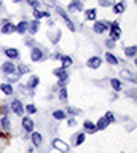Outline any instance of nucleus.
Listing matches in <instances>:
<instances>
[{
	"label": "nucleus",
	"mask_w": 137,
	"mask_h": 153,
	"mask_svg": "<svg viewBox=\"0 0 137 153\" xmlns=\"http://www.w3.org/2000/svg\"><path fill=\"white\" fill-rule=\"evenodd\" d=\"M43 2H45L46 5H48V7H56V3L53 2V0H43Z\"/></svg>",
	"instance_id": "44"
},
{
	"label": "nucleus",
	"mask_w": 137,
	"mask_h": 153,
	"mask_svg": "<svg viewBox=\"0 0 137 153\" xmlns=\"http://www.w3.org/2000/svg\"><path fill=\"white\" fill-rule=\"evenodd\" d=\"M18 91L24 96H34V91H30V88L27 85H18Z\"/></svg>",
	"instance_id": "19"
},
{
	"label": "nucleus",
	"mask_w": 137,
	"mask_h": 153,
	"mask_svg": "<svg viewBox=\"0 0 137 153\" xmlns=\"http://www.w3.org/2000/svg\"><path fill=\"white\" fill-rule=\"evenodd\" d=\"M22 0H13V3H21Z\"/></svg>",
	"instance_id": "47"
},
{
	"label": "nucleus",
	"mask_w": 137,
	"mask_h": 153,
	"mask_svg": "<svg viewBox=\"0 0 137 153\" xmlns=\"http://www.w3.org/2000/svg\"><path fill=\"white\" fill-rule=\"evenodd\" d=\"M24 110H26L27 113H35V112H37V107H35L34 104H29L27 107H24Z\"/></svg>",
	"instance_id": "38"
},
{
	"label": "nucleus",
	"mask_w": 137,
	"mask_h": 153,
	"mask_svg": "<svg viewBox=\"0 0 137 153\" xmlns=\"http://www.w3.org/2000/svg\"><path fill=\"white\" fill-rule=\"evenodd\" d=\"M65 117H67V115H65L64 110H54V112H53V118L58 120V121H59V120H65Z\"/></svg>",
	"instance_id": "28"
},
{
	"label": "nucleus",
	"mask_w": 137,
	"mask_h": 153,
	"mask_svg": "<svg viewBox=\"0 0 137 153\" xmlns=\"http://www.w3.org/2000/svg\"><path fill=\"white\" fill-rule=\"evenodd\" d=\"M8 80H10V83H16V81H19L21 80V75L19 74H11V76H10V78H8Z\"/></svg>",
	"instance_id": "39"
},
{
	"label": "nucleus",
	"mask_w": 137,
	"mask_h": 153,
	"mask_svg": "<svg viewBox=\"0 0 137 153\" xmlns=\"http://www.w3.org/2000/svg\"><path fill=\"white\" fill-rule=\"evenodd\" d=\"M59 99L62 100V102H67V89H65L64 86L59 89Z\"/></svg>",
	"instance_id": "35"
},
{
	"label": "nucleus",
	"mask_w": 137,
	"mask_h": 153,
	"mask_svg": "<svg viewBox=\"0 0 137 153\" xmlns=\"http://www.w3.org/2000/svg\"><path fill=\"white\" fill-rule=\"evenodd\" d=\"M53 57H54V59H61V57H62V56H61V54H58V53H56V54H54Z\"/></svg>",
	"instance_id": "46"
},
{
	"label": "nucleus",
	"mask_w": 137,
	"mask_h": 153,
	"mask_svg": "<svg viewBox=\"0 0 137 153\" xmlns=\"http://www.w3.org/2000/svg\"><path fill=\"white\" fill-rule=\"evenodd\" d=\"M53 147L56 148V150H59L61 153H67L69 152V145L64 140H61V139H54V140H53Z\"/></svg>",
	"instance_id": "7"
},
{
	"label": "nucleus",
	"mask_w": 137,
	"mask_h": 153,
	"mask_svg": "<svg viewBox=\"0 0 137 153\" xmlns=\"http://www.w3.org/2000/svg\"><path fill=\"white\" fill-rule=\"evenodd\" d=\"M53 74L58 76L59 80H62V78H69V75H67V70L64 69V67H59V69H54L53 70Z\"/></svg>",
	"instance_id": "18"
},
{
	"label": "nucleus",
	"mask_w": 137,
	"mask_h": 153,
	"mask_svg": "<svg viewBox=\"0 0 137 153\" xmlns=\"http://www.w3.org/2000/svg\"><path fill=\"white\" fill-rule=\"evenodd\" d=\"M34 18L35 19H41V18H50V13L48 11H40L39 8L34 10Z\"/></svg>",
	"instance_id": "25"
},
{
	"label": "nucleus",
	"mask_w": 137,
	"mask_h": 153,
	"mask_svg": "<svg viewBox=\"0 0 137 153\" xmlns=\"http://www.w3.org/2000/svg\"><path fill=\"white\" fill-rule=\"evenodd\" d=\"M0 129H3L5 132H8L11 129V121L8 118V115H3L2 120H0Z\"/></svg>",
	"instance_id": "13"
},
{
	"label": "nucleus",
	"mask_w": 137,
	"mask_h": 153,
	"mask_svg": "<svg viewBox=\"0 0 137 153\" xmlns=\"http://www.w3.org/2000/svg\"><path fill=\"white\" fill-rule=\"evenodd\" d=\"M83 126L86 128V129H88L89 132H96V131H97L96 124H94V123H91V121H84V124H83Z\"/></svg>",
	"instance_id": "33"
},
{
	"label": "nucleus",
	"mask_w": 137,
	"mask_h": 153,
	"mask_svg": "<svg viewBox=\"0 0 137 153\" xmlns=\"http://www.w3.org/2000/svg\"><path fill=\"white\" fill-rule=\"evenodd\" d=\"M110 85H112L113 91H120V89H121V81L118 80V78H112V80H110Z\"/></svg>",
	"instance_id": "32"
},
{
	"label": "nucleus",
	"mask_w": 137,
	"mask_h": 153,
	"mask_svg": "<svg viewBox=\"0 0 137 153\" xmlns=\"http://www.w3.org/2000/svg\"><path fill=\"white\" fill-rule=\"evenodd\" d=\"M108 124H110V121L107 120V117H101V118H99V121H97V124H96V128L97 129H105Z\"/></svg>",
	"instance_id": "22"
},
{
	"label": "nucleus",
	"mask_w": 137,
	"mask_h": 153,
	"mask_svg": "<svg viewBox=\"0 0 137 153\" xmlns=\"http://www.w3.org/2000/svg\"><path fill=\"white\" fill-rule=\"evenodd\" d=\"M105 45H107L108 48H113V46H115V42H113L112 38H108V40H105Z\"/></svg>",
	"instance_id": "42"
},
{
	"label": "nucleus",
	"mask_w": 137,
	"mask_h": 153,
	"mask_svg": "<svg viewBox=\"0 0 137 153\" xmlns=\"http://www.w3.org/2000/svg\"><path fill=\"white\" fill-rule=\"evenodd\" d=\"M27 29H29V22H27V21H21V22H18L16 26H15V32H18V33H26Z\"/></svg>",
	"instance_id": "15"
},
{
	"label": "nucleus",
	"mask_w": 137,
	"mask_h": 153,
	"mask_svg": "<svg viewBox=\"0 0 137 153\" xmlns=\"http://www.w3.org/2000/svg\"><path fill=\"white\" fill-rule=\"evenodd\" d=\"M83 142H84V134H83V132H78L77 136H75L73 145H75V147H78V145H81Z\"/></svg>",
	"instance_id": "30"
},
{
	"label": "nucleus",
	"mask_w": 137,
	"mask_h": 153,
	"mask_svg": "<svg viewBox=\"0 0 137 153\" xmlns=\"http://www.w3.org/2000/svg\"><path fill=\"white\" fill-rule=\"evenodd\" d=\"M101 7H113V0H99Z\"/></svg>",
	"instance_id": "37"
},
{
	"label": "nucleus",
	"mask_w": 137,
	"mask_h": 153,
	"mask_svg": "<svg viewBox=\"0 0 137 153\" xmlns=\"http://www.w3.org/2000/svg\"><path fill=\"white\" fill-rule=\"evenodd\" d=\"M101 57L99 56H94V57H89L88 59V62H86V65L89 67V69H97L99 65H101Z\"/></svg>",
	"instance_id": "14"
},
{
	"label": "nucleus",
	"mask_w": 137,
	"mask_h": 153,
	"mask_svg": "<svg viewBox=\"0 0 137 153\" xmlns=\"http://www.w3.org/2000/svg\"><path fill=\"white\" fill-rule=\"evenodd\" d=\"M0 91H2L5 96H13V93H15L11 83H2V85H0Z\"/></svg>",
	"instance_id": "16"
},
{
	"label": "nucleus",
	"mask_w": 137,
	"mask_h": 153,
	"mask_svg": "<svg viewBox=\"0 0 137 153\" xmlns=\"http://www.w3.org/2000/svg\"><path fill=\"white\" fill-rule=\"evenodd\" d=\"M105 61H107L110 65H116V64H118V59L112 54V53H105Z\"/></svg>",
	"instance_id": "27"
},
{
	"label": "nucleus",
	"mask_w": 137,
	"mask_h": 153,
	"mask_svg": "<svg viewBox=\"0 0 137 153\" xmlns=\"http://www.w3.org/2000/svg\"><path fill=\"white\" fill-rule=\"evenodd\" d=\"M124 54L127 56V57H134L136 54H137V46L134 45V46H126L124 48Z\"/></svg>",
	"instance_id": "24"
},
{
	"label": "nucleus",
	"mask_w": 137,
	"mask_h": 153,
	"mask_svg": "<svg viewBox=\"0 0 137 153\" xmlns=\"http://www.w3.org/2000/svg\"><path fill=\"white\" fill-rule=\"evenodd\" d=\"M39 26H40L39 19H34L32 22H29V29H27V30L30 32V35H35V33L39 32Z\"/></svg>",
	"instance_id": "17"
},
{
	"label": "nucleus",
	"mask_w": 137,
	"mask_h": 153,
	"mask_svg": "<svg viewBox=\"0 0 137 153\" xmlns=\"http://www.w3.org/2000/svg\"><path fill=\"white\" fill-rule=\"evenodd\" d=\"M0 70H2L3 74H7V75H11V74L16 72V65L13 64L11 61H7V62H3V64L0 65Z\"/></svg>",
	"instance_id": "5"
},
{
	"label": "nucleus",
	"mask_w": 137,
	"mask_h": 153,
	"mask_svg": "<svg viewBox=\"0 0 137 153\" xmlns=\"http://www.w3.org/2000/svg\"><path fill=\"white\" fill-rule=\"evenodd\" d=\"M7 112H8V107H7V105H2V107H0V113L7 115Z\"/></svg>",
	"instance_id": "43"
},
{
	"label": "nucleus",
	"mask_w": 137,
	"mask_h": 153,
	"mask_svg": "<svg viewBox=\"0 0 137 153\" xmlns=\"http://www.w3.org/2000/svg\"><path fill=\"white\" fill-rule=\"evenodd\" d=\"M3 54H5L8 59H19L21 53L16 50V48H3Z\"/></svg>",
	"instance_id": "8"
},
{
	"label": "nucleus",
	"mask_w": 137,
	"mask_h": 153,
	"mask_svg": "<svg viewBox=\"0 0 137 153\" xmlns=\"http://www.w3.org/2000/svg\"><path fill=\"white\" fill-rule=\"evenodd\" d=\"M39 83H40L39 76H37V75H32L30 78H29V81H27V86H29L30 89H35L37 86H39Z\"/></svg>",
	"instance_id": "21"
},
{
	"label": "nucleus",
	"mask_w": 137,
	"mask_h": 153,
	"mask_svg": "<svg viewBox=\"0 0 137 153\" xmlns=\"http://www.w3.org/2000/svg\"><path fill=\"white\" fill-rule=\"evenodd\" d=\"M97 16V11H96V8H89L88 11H86V19L88 21H94Z\"/></svg>",
	"instance_id": "29"
},
{
	"label": "nucleus",
	"mask_w": 137,
	"mask_h": 153,
	"mask_svg": "<svg viewBox=\"0 0 137 153\" xmlns=\"http://www.w3.org/2000/svg\"><path fill=\"white\" fill-rule=\"evenodd\" d=\"M0 32L8 35V33H13L15 32V24L10 22V21H2V27H0Z\"/></svg>",
	"instance_id": "10"
},
{
	"label": "nucleus",
	"mask_w": 137,
	"mask_h": 153,
	"mask_svg": "<svg viewBox=\"0 0 137 153\" xmlns=\"http://www.w3.org/2000/svg\"><path fill=\"white\" fill-rule=\"evenodd\" d=\"M27 2V5H29V7H32V8H39L40 7V0H26Z\"/></svg>",
	"instance_id": "36"
},
{
	"label": "nucleus",
	"mask_w": 137,
	"mask_h": 153,
	"mask_svg": "<svg viewBox=\"0 0 137 153\" xmlns=\"http://www.w3.org/2000/svg\"><path fill=\"white\" fill-rule=\"evenodd\" d=\"M105 117H107V120H108L110 123L115 121V117H113V113H112V112H107V113H105Z\"/></svg>",
	"instance_id": "41"
},
{
	"label": "nucleus",
	"mask_w": 137,
	"mask_h": 153,
	"mask_svg": "<svg viewBox=\"0 0 137 153\" xmlns=\"http://www.w3.org/2000/svg\"><path fill=\"white\" fill-rule=\"evenodd\" d=\"M10 108H11V112L16 115V117H22L24 115V105H22V102L19 99H13L11 102H10Z\"/></svg>",
	"instance_id": "1"
},
{
	"label": "nucleus",
	"mask_w": 137,
	"mask_h": 153,
	"mask_svg": "<svg viewBox=\"0 0 137 153\" xmlns=\"http://www.w3.org/2000/svg\"><path fill=\"white\" fill-rule=\"evenodd\" d=\"M67 112L72 113V115H81V110H80V108H75V107H69Z\"/></svg>",
	"instance_id": "40"
},
{
	"label": "nucleus",
	"mask_w": 137,
	"mask_h": 153,
	"mask_svg": "<svg viewBox=\"0 0 137 153\" xmlns=\"http://www.w3.org/2000/svg\"><path fill=\"white\" fill-rule=\"evenodd\" d=\"M67 124H69V126H75V120L73 118H69L67 120Z\"/></svg>",
	"instance_id": "45"
},
{
	"label": "nucleus",
	"mask_w": 137,
	"mask_h": 153,
	"mask_svg": "<svg viewBox=\"0 0 137 153\" xmlns=\"http://www.w3.org/2000/svg\"><path fill=\"white\" fill-rule=\"evenodd\" d=\"M48 35L51 37V42H53V43H58V42H59V37H61V30H59V29H58V30H56V33H53V32H50Z\"/></svg>",
	"instance_id": "34"
},
{
	"label": "nucleus",
	"mask_w": 137,
	"mask_h": 153,
	"mask_svg": "<svg viewBox=\"0 0 137 153\" xmlns=\"http://www.w3.org/2000/svg\"><path fill=\"white\" fill-rule=\"evenodd\" d=\"M120 76H123L126 81H131V83H137V75H134L132 72H129L127 69H123L120 72Z\"/></svg>",
	"instance_id": "11"
},
{
	"label": "nucleus",
	"mask_w": 137,
	"mask_h": 153,
	"mask_svg": "<svg viewBox=\"0 0 137 153\" xmlns=\"http://www.w3.org/2000/svg\"><path fill=\"white\" fill-rule=\"evenodd\" d=\"M120 37H121L120 24H118V22H112V26H110V38L113 42H116V40H120Z\"/></svg>",
	"instance_id": "3"
},
{
	"label": "nucleus",
	"mask_w": 137,
	"mask_h": 153,
	"mask_svg": "<svg viewBox=\"0 0 137 153\" xmlns=\"http://www.w3.org/2000/svg\"><path fill=\"white\" fill-rule=\"evenodd\" d=\"M108 24H110V22H107V21H97V22H94L93 30L96 33H102L104 30H107V29H108Z\"/></svg>",
	"instance_id": "12"
},
{
	"label": "nucleus",
	"mask_w": 137,
	"mask_h": 153,
	"mask_svg": "<svg viewBox=\"0 0 137 153\" xmlns=\"http://www.w3.org/2000/svg\"><path fill=\"white\" fill-rule=\"evenodd\" d=\"M72 10H78V11H83V3H81V0H73V2L69 5V11H72Z\"/></svg>",
	"instance_id": "20"
},
{
	"label": "nucleus",
	"mask_w": 137,
	"mask_h": 153,
	"mask_svg": "<svg viewBox=\"0 0 137 153\" xmlns=\"http://www.w3.org/2000/svg\"><path fill=\"white\" fill-rule=\"evenodd\" d=\"M136 2H137V0H136Z\"/></svg>",
	"instance_id": "50"
},
{
	"label": "nucleus",
	"mask_w": 137,
	"mask_h": 153,
	"mask_svg": "<svg viewBox=\"0 0 137 153\" xmlns=\"http://www.w3.org/2000/svg\"><path fill=\"white\" fill-rule=\"evenodd\" d=\"M136 67H137V59H136Z\"/></svg>",
	"instance_id": "49"
},
{
	"label": "nucleus",
	"mask_w": 137,
	"mask_h": 153,
	"mask_svg": "<svg viewBox=\"0 0 137 153\" xmlns=\"http://www.w3.org/2000/svg\"><path fill=\"white\" fill-rule=\"evenodd\" d=\"M21 124H22V129H24L26 132H32L34 128H35V123H34V120H32L30 117H24Z\"/></svg>",
	"instance_id": "6"
},
{
	"label": "nucleus",
	"mask_w": 137,
	"mask_h": 153,
	"mask_svg": "<svg viewBox=\"0 0 137 153\" xmlns=\"http://www.w3.org/2000/svg\"><path fill=\"white\" fill-rule=\"evenodd\" d=\"M124 8H126L124 2H120V3H113V13H115V14H121L123 11H124Z\"/></svg>",
	"instance_id": "23"
},
{
	"label": "nucleus",
	"mask_w": 137,
	"mask_h": 153,
	"mask_svg": "<svg viewBox=\"0 0 137 153\" xmlns=\"http://www.w3.org/2000/svg\"><path fill=\"white\" fill-rule=\"evenodd\" d=\"M56 13H58L59 16H61V18H62L64 21H65V24H67V27L70 29V30H75V26H73V22L70 21V18L67 16V13H65L62 8H61V7H56Z\"/></svg>",
	"instance_id": "4"
},
{
	"label": "nucleus",
	"mask_w": 137,
	"mask_h": 153,
	"mask_svg": "<svg viewBox=\"0 0 137 153\" xmlns=\"http://www.w3.org/2000/svg\"><path fill=\"white\" fill-rule=\"evenodd\" d=\"M30 140H32V145L34 147H40L41 143H43V136L37 131H32L30 132Z\"/></svg>",
	"instance_id": "9"
},
{
	"label": "nucleus",
	"mask_w": 137,
	"mask_h": 153,
	"mask_svg": "<svg viewBox=\"0 0 137 153\" xmlns=\"http://www.w3.org/2000/svg\"><path fill=\"white\" fill-rule=\"evenodd\" d=\"M45 57V50H41L39 46H34L30 50V61L32 62H40Z\"/></svg>",
	"instance_id": "2"
},
{
	"label": "nucleus",
	"mask_w": 137,
	"mask_h": 153,
	"mask_svg": "<svg viewBox=\"0 0 137 153\" xmlns=\"http://www.w3.org/2000/svg\"><path fill=\"white\" fill-rule=\"evenodd\" d=\"M29 72H30V67L27 64H18V74H19V75L29 74Z\"/></svg>",
	"instance_id": "26"
},
{
	"label": "nucleus",
	"mask_w": 137,
	"mask_h": 153,
	"mask_svg": "<svg viewBox=\"0 0 137 153\" xmlns=\"http://www.w3.org/2000/svg\"><path fill=\"white\" fill-rule=\"evenodd\" d=\"M61 61H62V67H64V69L70 67V65H72V62H73L70 56H62V57H61Z\"/></svg>",
	"instance_id": "31"
},
{
	"label": "nucleus",
	"mask_w": 137,
	"mask_h": 153,
	"mask_svg": "<svg viewBox=\"0 0 137 153\" xmlns=\"http://www.w3.org/2000/svg\"><path fill=\"white\" fill-rule=\"evenodd\" d=\"M0 7H2V0H0Z\"/></svg>",
	"instance_id": "48"
}]
</instances>
